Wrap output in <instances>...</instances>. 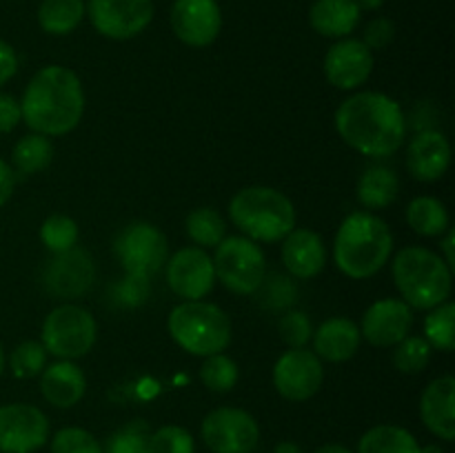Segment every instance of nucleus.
Here are the masks:
<instances>
[{"label": "nucleus", "instance_id": "nucleus-1", "mask_svg": "<svg viewBox=\"0 0 455 453\" xmlns=\"http://www.w3.org/2000/svg\"><path fill=\"white\" fill-rule=\"evenodd\" d=\"M336 129L351 149L371 158L394 155L407 136L403 107L380 91H358L342 100Z\"/></svg>", "mask_w": 455, "mask_h": 453}, {"label": "nucleus", "instance_id": "nucleus-2", "mask_svg": "<svg viewBox=\"0 0 455 453\" xmlns=\"http://www.w3.org/2000/svg\"><path fill=\"white\" fill-rule=\"evenodd\" d=\"M20 114L34 133L53 138L74 131L84 114V89L78 74L62 65L36 71L22 93Z\"/></svg>", "mask_w": 455, "mask_h": 453}, {"label": "nucleus", "instance_id": "nucleus-3", "mask_svg": "<svg viewBox=\"0 0 455 453\" xmlns=\"http://www.w3.org/2000/svg\"><path fill=\"white\" fill-rule=\"evenodd\" d=\"M394 235L389 225L371 211H354L338 226L333 240V262L345 275L367 280L389 262Z\"/></svg>", "mask_w": 455, "mask_h": 453}, {"label": "nucleus", "instance_id": "nucleus-4", "mask_svg": "<svg viewBox=\"0 0 455 453\" xmlns=\"http://www.w3.org/2000/svg\"><path fill=\"white\" fill-rule=\"evenodd\" d=\"M395 289L411 309H434L449 300L453 287V271L443 256L427 247H404L394 258Z\"/></svg>", "mask_w": 455, "mask_h": 453}, {"label": "nucleus", "instance_id": "nucleus-5", "mask_svg": "<svg viewBox=\"0 0 455 453\" xmlns=\"http://www.w3.org/2000/svg\"><path fill=\"white\" fill-rule=\"evenodd\" d=\"M229 218L244 238L253 242H278L296 226V207L274 187H244L231 198Z\"/></svg>", "mask_w": 455, "mask_h": 453}, {"label": "nucleus", "instance_id": "nucleus-6", "mask_svg": "<svg viewBox=\"0 0 455 453\" xmlns=\"http://www.w3.org/2000/svg\"><path fill=\"white\" fill-rule=\"evenodd\" d=\"M167 329L187 354L209 358L222 354L231 342V320L213 302L185 300L169 314Z\"/></svg>", "mask_w": 455, "mask_h": 453}, {"label": "nucleus", "instance_id": "nucleus-7", "mask_svg": "<svg viewBox=\"0 0 455 453\" xmlns=\"http://www.w3.org/2000/svg\"><path fill=\"white\" fill-rule=\"evenodd\" d=\"M98 322L92 311L78 305H60L44 318L40 342L58 360H76L93 349Z\"/></svg>", "mask_w": 455, "mask_h": 453}, {"label": "nucleus", "instance_id": "nucleus-8", "mask_svg": "<svg viewBox=\"0 0 455 453\" xmlns=\"http://www.w3.org/2000/svg\"><path fill=\"white\" fill-rule=\"evenodd\" d=\"M212 260L216 280L238 296H251L265 282V253L260 244L244 235H229L222 240Z\"/></svg>", "mask_w": 455, "mask_h": 453}, {"label": "nucleus", "instance_id": "nucleus-9", "mask_svg": "<svg viewBox=\"0 0 455 453\" xmlns=\"http://www.w3.org/2000/svg\"><path fill=\"white\" fill-rule=\"evenodd\" d=\"M116 256L132 278H142L163 269L169 260V244L163 231L151 222H132L116 238Z\"/></svg>", "mask_w": 455, "mask_h": 453}, {"label": "nucleus", "instance_id": "nucleus-10", "mask_svg": "<svg viewBox=\"0 0 455 453\" xmlns=\"http://www.w3.org/2000/svg\"><path fill=\"white\" fill-rule=\"evenodd\" d=\"M203 440L213 453H251L260 442V426L244 409H213L203 420Z\"/></svg>", "mask_w": 455, "mask_h": 453}, {"label": "nucleus", "instance_id": "nucleus-11", "mask_svg": "<svg viewBox=\"0 0 455 453\" xmlns=\"http://www.w3.org/2000/svg\"><path fill=\"white\" fill-rule=\"evenodd\" d=\"M87 16L105 38L129 40L154 20V0H89Z\"/></svg>", "mask_w": 455, "mask_h": 453}, {"label": "nucleus", "instance_id": "nucleus-12", "mask_svg": "<svg viewBox=\"0 0 455 453\" xmlns=\"http://www.w3.org/2000/svg\"><path fill=\"white\" fill-rule=\"evenodd\" d=\"M324 380V369L318 355L307 346L284 351L274 364V386L283 398L305 402L314 398Z\"/></svg>", "mask_w": 455, "mask_h": 453}, {"label": "nucleus", "instance_id": "nucleus-13", "mask_svg": "<svg viewBox=\"0 0 455 453\" xmlns=\"http://www.w3.org/2000/svg\"><path fill=\"white\" fill-rule=\"evenodd\" d=\"M49 438V420L34 404L0 407V453H34Z\"/></svg>", "mask_w": 455, "mask_h": 453}, {"label": "nucleus", "instance_id": "nucleus-14", "mask_svg": "<svg viewBox=\"0 0 455 453\" xmlns=\"http://www.w3.org/2000/svg\"><path fill=\"white\" fill-rule=\"evenodd\" d=\"M167 284L178 298L203 300L216 284L213 260L207 249L185 247L167 260Z\"/></svg>", "mask_w": 455, "mask_h": 453}, {"label": "nucleus", "instance_id": "nucleus-15", "mask_svg": "<svg viewBox=\"0 0 455 453\" xmlns=\"http://www.w3.org/2000/svg\"><path fill=\"white\" fill-rule=\"evenodd\" d=\"M172 29L189 47H209L222 29V12L216 0H176Z\"/></svg>", "mask_w": 455, "mask_h": 453}, {"label": "nucleus", "instance_id": "nucleus-16", "mask_svg": "<svg viewBox=\"0 0 455 453\" xmlns=\"http://www.w3.org/2000/svg\"><path fill=\"white\" fill-rule=\"evenodd\" d=\"M413 327V309L398 298L376 300L363 315L360 336L373 346H395Z\"/></svg>", "mask_w": 455, "mask_h": 453}, {"label": "nucleus", "instance_id": "nucleus-17", "mask_svg": "<svg viewBox=\"0 0 455 453\" xmlns=\"http://www.w3.org/2000/svg\"><path fill=\"white\" fill-rule=\"evenodd\" d=\"M324 76L342 91L363 87L373 71V52L355 38H342L324 56Z\"/></svg>", "mask_w": 455, "mask_h": 453}, {"label": "nucleus", "instance_id": "nucleus-18", "mask_svg": "<svg viewBox=\"0 0 455 453\" xmlns=\"http://www.w3.org/2000/svg\"><path fill=\"white\" fill-rule=\"evenodd\" d=\"M96 280V265L89 251L84 249H69V251L53 253V260L44 269V284L47 291L56 298L74 300L87 293Z\"/></svg>", "mask_w": 455, "mask_h": 453}, {"label": "nucleus", "instance_id": "nucleus-19", "mask_svg": "<svg viewBox=\"0 0 455 453\" xmlns=\"http://www.w3.org/2000/svg\"><path fill=\"white\" fill-rule=\"evenodd\" d=\"M451 164V145L443 131H422L409 142L407 169L416 180L435 182Z\"/></svg>", "mask_w": 455, "mask_h": 453}, {"label": "nucleus", "instance_id": "nucleus-20", "mask_svg": "<svg viewBox=\"0 0 455 453\" xmlns=\"http://www.w3.org/2000/svg\"><path fill=\"white\" fill-rule=\"evenodd\" d=\"M283 240V262L293 278L309 280L324 269L327 247L320 234L305 226H293Z\"/></svg>", "mask_w": 455, "mask_h": 453}, {"label": "nucleus", "instance_id": "nucleus-21", "mask_svg": "<svg viewBox=\"0 0 455 453\" xmlns=\"http://www.w3.org/2000/svg\"><path fill=\"white\" fill-rule=\"evenodd\" d=\"M420 416L427 429L440 440L451 442L455 438V380L453 376H443L429 382L422 391Z\"/></svg>", "mask_w": 455, "mask_h": 453}, {"label": "nucleus", "instance_id": "nucleus-22", "mask_svg": "<svg viewBox=\"0 0 455 453\" xmlns=\"http://www.w3.org/2000/svg\"><path fill=\"white\" fill-rule=\"evenodd\" d=\"M84 391H87V378L74 360H58L40 373V393L53 407H74L83 400Z\"/></svg>", "mask_w": 455, "mask_h": 453}, {"label": "nucleus", "instance_id": "nucleus-23", "mask_svg": "<svg viewBox=\"0 0 455 453\" xmlns=\"http://www.w3.org/2000/svg\"><path fill=\"white\" fill-rule=\"evenodd\" d=\"M314 354L327 362H347L360 349V327L349 318H329L315 329Z\"/></svg>", "mask_w": 455, "mask_h": 453}, {"label": "nucleus", "instance_id": "nucleus-24", "mask_svg": "<svg viewBox=\"0 0 455 453\" xmlns=\"http://www.w3.org/2000/svg\"><path fill=\"white\" fill-rule=\"evenodd\" d=\"M363 9L355 0H315L309 9V25L324 38H347L358 27Z\"/></svg>", "mask_w": 455, "mask_h": 453}, {"label": "nucleus", "instance_id": "nucleus-25", "mask_svg": "<svg viewBox=\"0 0 455 453\" xmlns=\"http://www.w3.org/2000/svg\"><path fill=\"white\" fill-rule=\"evenodd\" d=\"M400 194V180L398 173L391 167H369L363 171L358 180V203L363 204L367 211H380V209L389 207L395 203Z\"/></svg>", "mask_w": 455, "mask_h": 453}, {"label": "nucleus", "instance_id": "nucleus-26", "mask_svg": "<svg viewBox=\"0 0 455 453\" xmlns=\"http://www.w3.org/2000/svg\"><path fill=\"white\" fill-rule=\"evenodd\" d=\"M87 13L83 0H43L38 7V25L44 34L67 36L78 29Z\"/></svg>", "mask_w": 455, "mask_h": 453}, {"label": "nucleus", "instance_id": "nucleus-27", "mask_svg": "<svg viewBox=\"0 0 455 453\" xmlns=\"http://www.w3.org/2000/svg\"><path fill=\"white\" fill-rule=\"evenodd\" d=\"M407 222L416 234L427 235V238L443 235L451 226L447 207L438 198H434V195L413 198L407 204Z\"/></svg>", "mask_w": 455, "mask_h": 453}, {"label": "nucleus", "instance_id": "nucleus-28", "mask_svg": "<svg viewBox=\"0 0 455 453\" xmlns=\"http://www.w3.org/2000/svg\"><path fill=\"white\" fill-rule=\"evenodd\" d=\"M358 453H420V444L403 426L380 425L360 438Z\"/></svg>", "mask_w": 455, "mask_h": 453}, {"label": "nucleus", "instance_id": "nucleus-29", "mask_svg": "<svg viewBox=\"0 0 455 453\" xmlns=\"http://www.w3.org/2000/svg\"><path fill=\"white\" fill-rule=\"evenodd\" d=\"M13 167L18 173L34 176V173L44 171L53 160V145L43 133H27L13 147Z\"/></svg>", "mask_w": 455, "mask_h": 453}, {"label": "nucleus", "instance_id": "nucleus-30", "mask_svg": "<svg viewBox=\"0 0 455 453\" xmlns=\"http://www.w3.org/2000/svg\"><path fill=\"white\" fill-rule=\"evenodd\" d=\"M187 235L194 240L196 247L212 249L218 247L227 238V222L218 209L198 207L187 216L185 220Z\"/></svg>", "mask_w": 455, "mask_h": 453}, {"label": "nucleus", "instance_id": "nucleus-31", "mask_svg": "<svg viewBox=\"0 0 455 453\" xmlns=\"http://www.w3.org/2000/svg\"><path fill=\"white\" fill-rule=\"evenodd\" d=\"M455 305L453 302H443V305L429 309L425 318V340L429 342L431 349H438L449 354L455 346Z\"/></svg>", "mask_w": 455, "mask_h": 453}, {"label": "nucleus", "instance_id": "nucleus-32", "mask_svg": "<svg viewBox=\"0 0 455 453\" xmlns=\"http://www.w3.org/2000/svg\"><path fill=\"white\" fill-rule=\"evenodd\" d=\"M238 364L225 354H216L204 358L203 367H200V380L213 393H227L238 385Z\"/></svg>", "mask_w": 455, "mask_h": 453}, {"label": "nucleus", "instance_id": "nucleus-33", "mask_svg": "<svg viewBox=\"0 0 455 453\" xmlns=\"http://www.w3.org/2000/svg\"><path fill=\"white\" fill-rule=\"evenodd\" d=\"M78 235L80 231L74 218L62 216V213L49 216L43 222V226H40V240H43V244L52 253H62L74 249L78 244Z\"/></svg>", "mask_w": 455, "mask_h": 453}, {"label": "nucleus", "instance_id": "nucleus-34", "mask_svg": "<svg viewBox=\"0 0 455 453\" xmlns=\"http://www.w3.org/2000/svg\"><path fill=\"white\" fill-rule=\"evenodd\" d=\"M431 345L420 336H407L395 345L394 364L398 371L416 376L422 373L431 362Z\"/></svg>", "mask_w": 455, "mask_h": 453}, {"label": "nucleus", "instance_id": "nucleus-35", "mask_svg": "<svg viewBox=\"0 0 455 453\" xmlns=\"http://www.w3.org/2000/svg\"><path fill=\"white\" fill-rule=\"evenodd\" d=\"M47 364V349L43 342L25 340L12 351V373L20 380H31L43 373Z\"/></svg>", "mask_w": 455, "mask_h": 453}, {"label": "nucleus", "instance_id": "nucleus-36", "mask_svg": "<svg viewBox=\"0 0 455 453\" xmlns=\"http://www.w3.org/2000/svg\"><path fill=\"white\" fill-rule=\"evenodd\" d=\"M194 435L178 425L160 426L158 431L149 433L147 453H194Z\"/></svg>", "mask_w": 455, "mask_h": 453}, {"label": "nucleus", "instance_id": "nucleus-37", "mask_svg": "<svg viewBox=\"0 0 455 453\" xmlns=\"http://www.w3.org/2000/svg\"><path fill=\"white\" fill-rule=\"evenodd\" d=\"M147 442H149V429H147L145 422L133 420L116 433H111L102 453H147Z\"/></svg>", "mask_w": 455, "mask_h": 453}, {"label": "nucleus", "instance_id": "nucleus-38", "mask_svg": "<svg viewBox=\"0 0 455 453\" xmlns=\"http://www.w3.org/2000/svg\"><path fill=\"white\" fill-rule=\"evenodd\" d=\"M52 453H102V447L89 431L65 426L53 435Z\"/></svg>", "mask_w": 455, "mask_h": 453}, {"label": "nucleus", "instance_id": "nucleus-39", "mask_svg": "<svg viewBox=\"0 0 455 453\" xmlns=\"http://www.w3.org/2000/svg\"><path fill=\"white\" fill-rule=\"evenodd\" d=\"M280 338L287 342L291 349H300L314 336V329H311V320L305 311H289L287 315H283L278 324Z\"/></svg>", "mask_w": 455, "mask_h": 453}, {"label": "nucleus", "instance_id": "nucleus-40", "mask_svg": "<svg viewBox=\"0 0 455 453\" xmlns=\"http://www.w3.org/2000/svg\"><path fill=\"white\" fill-rule=\"evenodd\" d=\"M394 36H395L394 20H389V18H373V20L364 27L363 43L367 44L371 52H376V49L389 47Z\"/></svg>", "mask_w": 455, "mask_h": 453}, {"label": "nucleus", "instance_id": "nucleus-41", "mask_svg": "<svg viewBox=\"0 0 455 453\" xmlns=\"http://www.w3.org/2000/svg\"><path fill=\"white\" fill-rule=\"evenodd\" d=\"M20 120V100H16L9 93H0V133L13 131Z\"/></svg>", "mask_w": 455, "mask_h": 453}, {"label": "nucleus", "instance_id": "nucleus-42", "mask_svg": "<svg viewBox=\"0 0 455 453\" xmlns=\"http://www.w3.org/2000/svg\"><path fill=\"white\" fill-rule=\"evenodd\" d=\"M16 71H18L16 49H13L9 43H4V40H0V87L7 84L9 80L16 76Z\"/></svg>", "mask_w": 455, "mask_h": 453}, {"label": "nucleus", "instance_id": "nucleus-43", "mask_svg": "<svg viewBox=\"0 0 455 453\" xmlns=\"http://www.w3.org/2000/svg\"><path fill=\"white\" fill-rule=\"evenodd\" d=\"M13 187H16V176H13L12 164L0 158V209L9 203V198L13 194Z\"/></svg>", "mask_w": 455, "mask_h": 453}, {"label": "nucleus", "instance_id": "nucleus-44", "mask_svg": "<svg viewBox=\"0 0 455 453\" xmlns=\"http://www.w3.org/2000/svg\"><path fill=\"white\" fill-rule=\"evenodd\" d=\"M453 244H455V234H453L451 226H449V229L444 231V238H443V253H444L443 260L447 262L449 269H451V271L455 269V251H453Z\"/></svg>", "mask_w": 455, "mask_h": 453}, {"label": "nucleus", "instance_id": "nucleus-45", "mask_svg": "<svg viewBox=\"0 0 455 453\" xmlns=\"http://www.w3.org/2000/svg\"><path fill=\"white\" fill-rule=\"evenodd\" d=\"M274 453H302V449L293 442H280L275 444Z\"/></svg>", "mask_w": 455, "mask_h": 453}, {"label": "nucleus", "instance_id": "nucleus-46", "mask_svg": "<svg viewBox=\"0 0 455 453\" xmlns=\"http://www.w3.org/2000/svg\"><path fill=\"white\" fill-rule=\"evenodd\" d=\"M314 453H351V451L347 447H342V444H324V447L315 449Z\"/></svg>", "mask_w": 455, "mask_h": 453}, {"label": "nucleus", "instance_id": "nucleus-47", "mask_svg": "<svg viewBox=\"0 0 455 453\" xmlns=\"http://www.w3.org/2000/svg\"><path fill=\"white\" fill-rule=\"evenodd\" d=\"M360 9H380L385 0H355Z\"/></svg>", "mask_w": 455, "mask_h": 453}, {"label": "nucleus", "instance_id": "nucleus-48", "mask_svg": "<svg viewBox=\"0 0 455 453\" xmlns=\"http://www.w3.org/2000/svg\"><path fill=\"white\" fill-rule=\"evenodd\" d=\"M420 453H443V449L435 447V444H429V447L420 449Z\"/></svg>", "mask_w": 455, "mask_h": 453}, {"label": "nucleus", "instance_id": "nucleus-49", "mask_svg": "<svg viewBox=\"0 0 455 453\" xmlns=\"http://www.w3.org/2000/svg\"><path fill=\"white\" fill-rule=\"evenodd\" d=\"M4 371V351H3V345H0V376H3Z\"/></svg>", "mask_w": 455, "mask_h": 453}]
</instances>
